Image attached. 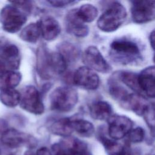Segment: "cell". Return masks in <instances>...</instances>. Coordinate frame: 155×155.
Listing matches in <instances>:
<instances>
[{"mask_svg":"<svg viewBox=\"0 0 155 155\" xmlns=\"http://www.w3.org/2000/svg\"><path fill=\"white\" fill-rule=\"evenodd\" d=\"M67 64L58 52L52 51L41 44L36 51V70L39 76L49 80L65 72Z\"/></svg>","mask_w":155,"mask_h":155,"instance_id":"6da1fadb","label":"cell"},{"mask_svg":"<svg viewBox=\"0 0 155 155\" xmlns=\"http://www.w3.org/2000/svg\"><path fill=\"white\" fill-rule=\"evenodd\" d=\"M126 18L127 11L124 6L119 2H113L99 18L97 25L103 31L112 32L119 28Z\"/></svg>","mask_w":155,"mask_h":155,"instance_id":"7a4b0ae2","label":"cell"},{"mask_svg":"<svg viewBox=\"0 0 155 155\" xmlns=\"http://www.w3.org/2000/svg\"><path fill=\"white\" fill-rule=\"evenodd\" d=\"M110 54L121 64H128L137 61L140 58L138 45L128 39H117L110 44Z\"/></svg>","mask_w":155,"mask_h":155,"instance_id":"3957f363","label":"cell"},{"mask_svg":"<svg viewBox=\"0 0 155 155\" xmlns=\"http://www.w3.org/2000/svg\"><path fill=\"white\" fill-rule=\"evenodd\" d=\"M78 94L76 90L69 87H59L50 95V107L58 112L71 111L76 105Z\"/></svg>","mask_w":155,"mask_h":155,"instance_id":"277c9868","label":"cell"},{"mask_svg":"<svg viewBox=\"0 0 155 155\" xmlns=\"http://www.w3.org/2000/svg\"><path fill=\"white\" fill-rule=\"evenodd\" d=\"M26 21L25 13L13 5H5L0 12V22L4 30L7 32H18Z\"/></svg>","mask_w":155,"mask_h":155,"instance_id":"5b68a950","label":"cell"},{"mask_svg":"<svg viewBox=\"0 0 155 155\" xmlns=\"http://www.w3.org/2000/svg\"><path fill=\"white\" fill-rule=\"evenodd\" d=\"M53 155H92L87 145L74 137H65L52 146Z\"/></svg>","mask_w":155,"mask_h":155,"instance_id":"8992f818","label":"cell"},{"mask_svg":"<svg viewBox=\"0 0 155 155\" xmlns=\"http://www.w3.org/2000/svg\"><path fill=\"white\" fill-rule=\"evenodd\" d=\"M19 104L21 107L35 114H42L44 112V105L41 96L37 88L32 85L25 87L21 93Z\"/></svg>","mask_w":155,"mask_h":155,"instance_id":"52a82bcc","label":"cell"},{"mask_svg":"<svg viewBox=\"0 0 155 155\" xmlns=\"http://www.w3.org/2000/svg\"><path fill=\"white\" fill-rule=\"evenodd\" d=\"M82 61L85 67L92 70L102 73H108L111 70L110 64L95 46H90L84 51L82 54Z\"/></svg>","mask_w":155,"mask_h":155,"instance_id":"ba28073f","label":"cell"},{"mask_svg":"<svg viewBox=\"0 0 155 155\" xmlns=\"http://www.w3.org/2000/svg\"><path fill=\"white\" fill-rule=\"evenodd\" d=\"M107 121L108 135L115 140L124 138L129 133L133 126V121L127 116L123 115H111Z\"/></svg>","mask_w":155,"mask_h":155,"instance_id":"9c48e42d","label":"cell"},{"mask_svg":"<svg viewBox=\"0 0 155 155\" xmlns=\"http://www.w3.org/2000/svg\"><path fill=\"white\" fill-rule=\"evenodd\" d=\"M154 1H134L131 5L133 21L137 24H143L154 19Z\"/></svg>","mask_w":155,"mask_h":155,"instance_id":"30bf717a","label":"cell"},{"mask_svg":"<svg viewBox=\"0 0 155 155\" xmlns=\"http://www.w3.org/2000/svg\"><path fill=\"white\" fill-rule=\"evenodd\" d=\"M1 140L5 146L10 148H19L24 145L33 147L36 143L31 136L13 128L5 130L1 134Z\"/></svg>","mask_w":155,"mask_h":155,"instance_id":"8fae6325","label":"cell"},{"mask_svg":"<svg viewBox=\"0 0 155 155\" xmlns=\"http://www.w3.org/2000/svg\"><path fill=\"white\" fill-rule=\"evenodd\" d=\"M73 81L77 86L90 90L97 89L100 82L98 75L93 70L85 66L81 67L75 71Z\"/></svg>","mask_w":155,"mask_h":155,"instance_id":"7c38bea8","label":"cell"},{"mask_svg":"<svg viewBox=\"0 0 155 155\" xmlns=\"http://www.w3.org/2000/svg\"><path fill=\"white\" fill-rule=\"evenodd\" d=\"M0 61L7 71H15L19 67L21 57L18 48L14 44L0 41Z\"/></svg>","mask_w":155,"mask_h":155,"instance_id":"4fadbf2b","label":"cell"},{"mask_svg":"<svg viewBox=\"0 0 155 155\" xmlns=\"http://www.w3.org/2000/svg\"><path fill=\"white\" fill-rule=\"evenodd\" d=\"M120 104L124 108L142 116L151 104L143 95L136 93H128Z\"/></svg>","mask_w":155,"mask_h":155,"instance_id":"5bb4252c","label":"cell"},{"mask_svg":"<svg viewBox=\"0 0 155 155\" xmlns=\"http://www.w3.org/2000/svg\"><path fill=\"white\" fill-rule=\"evenodd\" d=\"M154 66H149L143 69L137 75L138 85L142 94L151 98L154 97Z\"/></svg>","mask_w":155,"mask_h":155,"instance_id":"9a60e30c","label":"cell"},{"mask_svg":"<svg viewBox=\"0 0 155 155\" xmlns=\"http://www.w3.org/2000/svg\"><path fill=\"white\" fill-rule=\"evenodd\" d=\"M65 25L67 31L76 37L84 38L89 33L88 27L78 17L76 8L69 11L65 16Z\"/></svg>","mask_w":155,"mask_h":155,"instance_id":"2e32d148","label":"cell"},{"mask_svg":"<svg viewBox=\"0 0 155 155\" xmlns=\"http://www.w3.org/2000/svg\"><path fill=\"white\" fill-rule=\"evenodd\" d=\"M41 34L43 38L48 41L54 40L61 32V27L59 22L54 18L45 16L38 21Z\"/></svg>","mask_w":155,"mask_h":155,"instance_id":"e0dca14e","label":"cell"},{"mask_svg":"<svg viewBox=\"0 0 155 155\" xmlns=\"http://www.w3.org/2000/svg\"><path fill=\"white\" fill-rule=\"evenodd\" d=\"M90 113L94 119L107 120L112 115V108L107 102L97 101L90 107Z\"/></svg>","mask_w":155,"mask_h":155,"instance_id":"ac0fdd59","label":"cell"},{"mask_svg":"<svg viewBox=\"0 0 155 155\" xmlns=\"http://www.w3.org/2000/svg\"><path fill=\"white\" fill-rule=\"evenodd\" d=\"M58 53L61 55L66 63L74 62L80 56V48L75 44L65 41L58 46Z\"/></svg>","mask_w":155,"mask_h":155,"instance_id":"d6986e66","label":"cell"},{"mask_svg":"<svg viewBox=\"0 0 155 155\" xmlns=\"http://www.w3.org/2000/svg\"><path fill=\"white\" fill-rule=\"evenodd\" d=\"M49 130L53 134L64 137H69L73 131L72 119L68 117L59 119L50 126Z\"/></svg>","mask_w":155,"mask_h":155,"instance_id":"ffe728a7","label":"cell"},{"mask_svg":"<svg viewBox=\"0 0 155 155\" xmlns=\"http://www.w3.org/2000/svg\"><path fill=\"white\" fill-rule=\"evenodd\" d=\"M22 76L19 72L15 71H6L0 74V90L15 88L20 83Z\"/></svg>","mask_w":155,"mask_h":155,"instance_id":"44dd1931","label":"cell"},{"mask_svg":"<svg viewBox=\"0 0 155 155\" xmlns=\"http://www.w3.org/2000/svg\"><path fill=\"white\" fill-rule=\"evenodd\" d=\"M41 30L38 21L25 26L21 31L20 38L29 43H36L41 36Z\"/></svg>","mask_w":155,"mask_h":155,"instance_id":"7402d4cb","label":"cell"},{"mask_svg":"<svg viewBox=\"0 0 155 155\" xmlns=\"http://www.w3.org/2000/svg\"><path fill=\"white\" fill-rule=\"evenodd\" d=\"M72 127L79 135L85 137H90L93 135L95 131L94 127L90 122L82 119H72Z\"/></svg>","mask_w":155,"mask_h":155,"instance_id":"603a6c76","label":"cell"},{"mask_svg":"<svg viewBox=\"0 0 155 155\" xmlns=\"http://www.w3.org/2000/svg\"><path fill=\"white\" fill-rule=\"evenodd\" d=\"M137 75L134 73L126 71H122L117 73V78L125 85L133 90L136 93L142 94L138 85Z\"/></svg>","mask_w":155,"mask_h":155,"instance_id":"cb8c5ba5","label":"cell"},{"mask_svg":"<svg viewBox=\"0 0 155 155\" xmlns=\"http://www.w3.org/2000/svg\"><path fill=\"white\" fill-rule=\"evenodd\" d=\"M76 13L79 19L83 22H91L97 17V9L95 6L90 4L82 5L79 8H76Z\"/></svg>","mask_w":155,"mask_h":155,"instance_id":"d4e9b609","label":"cell"},{"mask_svg":"<svg viewBox=\"0 0 155 155\" xmlns=\"http://www.w3.org/2000/svg\"><path fill=\"white\" fill-rule=\"evenodd\" d=\"M21 93L15 88L2 90L0 93V100L7 107H15L19 104Z\"/></svg>","mask_w":155,"mask_h":155,"instance_id":"484cf974","label":"cell"},{"mask_svg":"<svg viewBox=\"0 0 155 155\" xmlns=\"http://www.w3.org/2000/svg\"><path fill=\"white\" fill-rule=\"evenodd\" d=\"M109 92L111 96L119 103L128 94L127 90L121 87L119 84L112 80L109 85Z\"/></svg>","mask_w":155,"mask_h":155,"instance_id":"4316f807","label":"cell"},{"mask_svg":"<svg viewBox=\"0 0 155 155\" xmlns=\"http://www.w3.org/2000/svg\"><path fill=\"white\" fill-rule=\"evenodd\" d=\"M145 120L150 128L151 134L154 136V107L153 104H151L147 111L143 115Z\"/></svg>","mask_w":155,"mask_h":155,"instance_id":"83f0119b","label":"cell"},{"mask_svg":"<svg viewBox=\"0 0 155 155\" xmlns=\"http://www.w3.org/2000/svg\"><path fill=\"white\" fill-rule=\"evenodd\" d=\"M128 134L130 142L139 143L144 139L145 131L142 127H137L134 129H131Z\"/></svg>","mask_w":155,"mask_h":155,"instance_id":"f1b7e54d","label":"cell"},{"mask_svg":"<svg viewBox=\"0 0 155 155\" xmlns=\"http://www.w3.org/2000/svg\"><path fill=\"white\" fill-rule=\"evenodd\" d=\"M13 5L19 8L24 12H30L31 10L32 4L30 1H11Z\"/></svg>","mask_w":155,"mask_h":155,"instance_id":"f546056e","label":"cell"},{"mask_svg":"<svg viewBox=\"0 0 155 155\" xmlns=\"http://www.w3.org/2000/svg\"><path fill=\"white\" fill-rule=\"evenodd\" d=\"M47 2L53 7H64L68 5H70L74 2L76 1H70V0H53V1H48Z\"/></svg>","mask_w":155,"mask_h":155,"instance_id":"4dcf8cb0","label":"cell"},{"mask_svg":"<svg viewBox=\"0 0 155 155\" xmlns=\"http://www.w3.org/2000/svg\"><path fill=\"white\" fill-rule=\"evenodd\" d=\"M117 155H134L131 151L128 143H125L122 150Z\"/></svg>","mask_w":155,"mask_h":155,"instance_id":"1f68e13d","label":"cell"},{"mask_svg":"<svg viewBox=\"0 0 155 155\" xmlns=\"http://www.w3.org/2000/svg\"><path fill=\"white\" fill-rule=\"evenodd\" d=\"M35 155H53V154L47 147H42L37 150Z\"/></svg>","mask_w":155,"mask_h":155,"instance_id":"d6a6232c","label":"cell"},{"mask_svg":"<svg viewBox=\"0 0 155 155\" xmlns=\"http://www.w3.org/2000/svg\"><path fill=\"white\" fill-rule=\"evenodd\" d=\"M149 40H150V43L151 44V46L152 48L154 50V30H153L151 32L149 37Z\"/></svg>","mask_w":155,"mask_h":155,"instance_id":"836d02e7","label":"cell"},{"mask_svg":"<svg viewBox=\"0 0 155 155\" xmlns=\"http://www.w3.org/2000/svg\"><path fill=\"white\" fill-rule=\"evenodd\" d=\"M6 71H7V70L5 64L1 61H0V74Z\"/></svg>","mask_w":155,"mask_h":155,"instance_id":"e575fe53","label":"cell"},{"mask_svg":"<svg viewBox=\"0 0 155 155\" xmlns=\"http://www.w3.org/2000/svg\"><path fill=\"white\" fill-rule=\"evenodd\" d=\"M24 155H35V154L31 150H28L27 151Z\"/></svg>","mask_w":155,"mask_h":155,"instance_id":"d590c367","label":"cell"},{"mask_svg":"<svg viewBox=\"0 0 155 155\" xmlns=\"http://www.w3.org/2000/svg\"><path fill=\"white\" fill-rule=\"evenodd\" d=\"M0 155H1V149H0Z\"/></svg>","mask_w":155,"mask_h":155,"instance_id":"8d00e7d4","label":"cell"}]
</instances>
